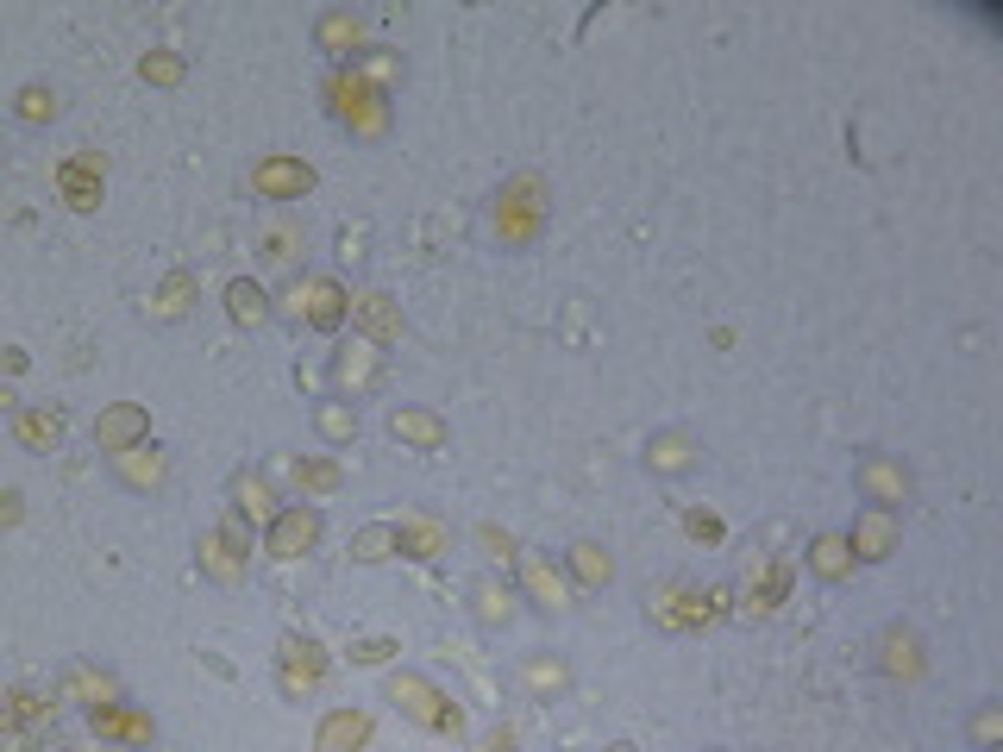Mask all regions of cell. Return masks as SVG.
Masks as SVG:
<instances>
[{
	"label": "cell",
	"mask_w": 1003,
	"mask_h": 752,
	"mask_svg": "<svg viewBox=\"0 0 1003 752\" xmlns=\"http://www.w3.org/2000/svg\"><path fill=\"white\" fill-rule=\"evenodd\" d=\"M571 571L596 590V583H608V577H615V565H608V551H602V546H590V539H583V546H571Z\"/></svg>",
	"instance_id": "cell-17"
},
{
	"label": "cell",
	"mask_w": 1003,
	"mask_h": 752,
	"mask_svg": "<svg viewBox=\"0 0 1003 752\" xmlns=\"http://www.w3.org/2000/svg\"><path fill=\"white\" fill-rule=\"evenodd\" d=\"M389 433H396V439H414V446H439V439H446V426L433 421V414H396Z\"/></svg>",
	"instance_id": "cell-18"
},
{
	"label": "cell",
	"mask_w": 1003,
	"mask_h": 752,
	"mask_svg": "<svg viewBox=\"0 0 1003 752\" xmlns=\"http://www.w3.org/2000/svg\"><path fill=\"white\" fill-rule=\"evenodd\" d=\"M57 433H63L57 414H20V439H25V446H57Z\"/></svg>",
	"instance_id": "cell-24"
},
{
	"label": "cell",
	"mask_w": 1003,
	"mask_h": 752,
	"mask_svg": "<svg viewBox=\"0 0 1003 752\" xmlns=\"http://www.w3.org/2000/svg\"><path fill=\"white\" fill-rule=\"evenodd\" d=\"M321 433L326 439H351V414L346 408H321Z\"/></svg>",
	"instance_id": "cell-30"
},
{
	"label": "cell",
	"mask_w": 1003,
	"mask_h": 752,
	"mask_svg": "<svg viewBox=\"0 0 1003 752\" xmlns=\"http://www.w3.org/2000/svg\"><path fill=\"white\" fill-rule=\"evenodd\" d=\"M176 75H182L176 57H145V82H176Z\"/></svg>",
	"instance_id": "cell-32"
},
{
	"label": "cell",
	"mask_w": 1003,
	"mask_h": 752,
	"mask_svg": "<svg viewBox=\"0 0 1003 752\" xmlns=\"http://www.w3.org/2000/svg\"><path fill=\"white\" fill-rule=\"evenodd\" d=\"M201 558H207V571L220 577V583H232V577H239V565L226 558V539H207V546H201Z\"/></svg>",
	"instance_id": "cell-28"
},
{
	"label": "cell",
	"mask_w": 1003,
	"mask_h": 752,
	"mask_svg": "<svg viewBox=\"0 0 1003 752\" xmlns=\"http://www.w3.org/2000/svg\"><path fill=\"white\" fill-rule=\"evenodd\" d=\"M533 683H540V690H546V683L558 690V683H565V671H558V665H533Z\"/></svg>",
	"instance_id": "cell-38"
},
{
	"label": "cell",
	"mask_w": 1003,
	"mask_h": 752,
	"mask_svg": "<svg viewBox=\"0 0 1003 752\" xmlns=\"http://www.w3.org/2000/svg\"><path fill=\"white\" fill-rule=\"evenodd\" d=\"M88 721H95L100 733H120V740H150V721H145V715H120V708H95Z\"/></svg>",
	"instance_id": "cell-20"
},
{
	"label": "cell",
	"mask_w": 1003,
	"mask_h": 752,
	"mask_svg": "<svg viewBox=\"0 0 1003 752\" xmlns=\"http://www.w3.org/2000/svg\"><path fill=\"white\" fill-rule=\"evenodd\" d=\"M396 546L414 551V558H433V551L446 546V533H439L433 521H414V526H396Z\"/></svg>",
	"instance_id": "cell-19"
},
{
	"label": "cell",
	"mask_w": 1003,
	"mask_h": 752,
	"mask_svg": "<svg viewBox=\"0 0 1003 752\" xmlns=\"http://www.w3.org/2000/svg\"><path fill=\"white\" fill-rule=\"evenodd\" d=\"M371 376H376V345L371 339H358V345L339 351V383H346V389H364Z\"/></svg>",
	"instance_id": "cell-16"
},
{
	"label": "cell",
	"mask_w": 1003,
	"mask_h": 752,
	"mask_svg": "<svg viewBox=\"0 0 1003 752\" xmlns=\"http://www.w3.org/2000/svg\"><path fill=\"white\" fill-rule=\"evenodd\" d=\"M646 464L652 471H690V464H697V439H690V433H658V439L646 446Z\"/></svg>",
	"instance_id": "cell-10"
},
{
	"label": "cell",
	"mask_w": 1003,
	"mask_h": 752,
	"mask_svg": "<svg viewBox=\"0 0 1003 752\" xmlns=\"http://www.w3.org/2000/svg\"><path fill=\"white\" fill-rule=\"evenodd\" d=\"M389 546H396V526H364V533H358V558H364V565L389 558Z\"/></svg>",
	"instance_id": "cell-26"
},
{
	"label": "cell",
	"mask_w": 1003,
	"mask_h": 752,
	"mask_svg": "<svg viewBox=\"0 0 1003 752\" xmlns=\"http://www.w3.org/2000/svg\"><path fill=\"white\" fill-rule=\"evenodd\" d=\"M326 95H333V113L339 120H358V132H383V107H371V88H364V75L358 70H339L326 82Z\"/></svg>",
	"instance_id": "cell-4"
},
{
	"label": "cell",
	"mask_w": 1003,
	"mask_h": 752,
	"mask_svg": "<svg viewBox=\"0 0 1003 752\" xmlns=\"http://www.w3.org/2000/svg\"><path fill=\"white\" fill-rule=\"evenodd\" d=\"M476 615H483V621H508V590H496V583H476Z\"/></svg>",
	"instance_id": "cell-27"
},
{
	"label": "cell",
	"mask_w": 1003,
	"mask_h": 752,
	"mask_svg": "<svg viewBox=\"0 0 1003 752\" xmlns=\"http://www.w3.org/2000/svg\"><path fill=\"white\" fill-rule=\"evenodd\" d=\"M226 314H232L239 326H257L264 314H270V301H264V289H257V282H245V276H239V282L226 289Z\"/></svg>",
	"instance_id": "cell-13"
},
{
	"label": "cell",
	"mask_w": 1003,
	"mask_h": 752,
	"mask_svg": "<svg viewBox=\"0 0 1003 752\" xmlns=\"http://www.w3.org/2000/svg\"><path fill=\"white\" fill-rule=\"evenodd\" d=\"M251 182H257V195H307L314 189V170L307 163H289V157H270V163H257L251 170Z\"/></svg>",
	"instance_id": "cell-6"
},
{
	"label": "cell",
	"mask_w": 1003,
	"mask_h": 752,
	"mask_svg": "<svg viewBox=\"0 0 1003 752\" xmlns=\"http://www.w3.org/2000/svg\"><path fill=\"white\" fill-rule=\"evenodd\" d=\"M690 533H697V539H722V521H715V514H690Z\"/></svg>",
	"instance_id": "cell-35"
},
{
	"label": "cell",
	"mask_w": 1003,
	"mask_h": 752,
	"mask_svg": "<svg viewBox=\"0 0 1003 752\" xmlns=\"http://www.w3.org/2000/svg\"><path fill=\"white\" fill-rule=\"evenodd\" d=\"M301 295H307V320H314V326H339V320H346V307H351L333 282H307Z\"/></svg>",
	"instance_id": "cell-14"
},
{
	"label": "cell",
	"mask_w": 1003,
	"mask_h": 752,
	"mask_svg": "<svg viewBox=\"0 0 1003 752\" xmlns=\"http://www.w3.org/2000/svg\"><path fill=\"white\" fill-rule=\"evenodd\" d=\"M389 696H396L421 727H433V733H458V727H464V721H458V708H451L433 683H421V677H389Z\"/></svg>",
	"instance_id": "cell-2"
},
{
	"label": "cell",
	"mask_w": 1003,
	"mask_h": 752,
	"mask_svg": "<svg viewBox=\"0 0 1003 752\" xmlns=\"http://www.w3.org/2000/svg\"><path fill=\"white\" fill-rule=\"evenodd\" d=\"M351 307H358V314L371 320V332H376V339H389V332H396V326H401L396 314H389V301H383V295H358V301H351Z\"/></svg>",
	"instance_id": "cell-23"
},
{
	"label": "cell",
	"mask_w": 1003,
	"mask_h": 752,
	"mask_svg": "<svg viewBox=\"0 0 1003 752\" xmlns=\"http://www.w3.org/2000/svg\"><path fill=\"white\" fill-rule=\"evenodd\" d=\"M371 733V721L364 715H326V727H321V740H314V752H351L358 740Z\"/></svg>",
	"instance_id": "cell-12"
},
{
	"label": "cell",
	"mask_w": 1003,
	"mask_h": 752,
	"mask_svg": "<svg viewBox=\"0 0 1003 752\" xmlns=\"http://www.w3.org/2000/svg\"><path fill=\"white\" fill-rule=\"evenodd\" d=\"M884 671L891 677H922V640L909 633V627H884Z\"/></svg>",
	"instance_id": "cell-8"
},
{
	"label": "cell",
	"mask_w": 1003,
	"mask_h": 752,
	"mask_svg": "<svg viewBox=\"0 0 1003 752\" xmlns=\"http://www.w3.org/2000/svg\"><path fill=\"white\" fill-rule=\"evenodd\" d=\"M608 752H633V747H608Z\"/></svg>",
	"instance_id": "cell-39"
},
{
	"label": "cell",
	"mask_w": 1003,
	"mask_h": 752,
	"mask_svg": "<svg viewBox=\"0 0 1003 752\" xmlns=\"http://www.w3.org/2000/svg\"><path fill=\"white\" fill-rule=\"evenodd\" d=\"M859 489H866V501H872V508H884V514H891V508H903V501H909V471H903V464H891L884 451H872V458L859 464Z\"/></svg>",
	"instance_id": "cell-3"
},
{
	"label": "cell",
	"mask_w": 1003,
	"mask_h": 752,
	"mask_svg": "<svg viewBox=\"0 0 1003 752\" xmlns=\"http://www.w3.org/2000/svg\"><path fill=\"white\" fill-rule=\"evenodd\" d=\"M50 113H57V100H50L45 88H25L20 95V120H50Z\"/></svg>",
	"instance_id": "cell-29"
},
{
	"label": "cell",
	"mask_w": 1003,
	"mask_h": 752,
	"mask_svg": "<svg viewBox=\"0 0 1003 752\" xmlns=\"http://www.w3.org/2000/svg\"><path fill=\"white\" fill-rule=\"evenodd\" d=\"M847 546L859 551V558H891V546H897V521H891L884 508H872L866 521L853 526V539H847Z\"/></svg>",
	"instance_id": "cell-9"
},
{
	"label": "cell",
	"mask_w": 1003,
	"mask_h": 752,
	"mask_svg": "<svg viewBox=\"0 0 1003 752\" xmlns=\"http://www.w3.org/2000/svg\"><path fill=\"white\" fill-rule=\"evenodd\" d=\"M182 295H189V276H176L170 289H164V314H182Z\"/></svg>",
	"instance_id": "cell-37"
},
{
	"label": "cell",
	"mask_w": 1003,
	"mask_h": 752,
	"mask_svg": "<svg viewBox=\"0 0 1003 752\" xmlns=\"http://www.w3.org/2000/svg\"><path fill=\"white\" fill-rule=\"evenodd\" d=\"M314 539H321V514H314V508H289V514L270 521V551L276 558H301Z\"/></svg>",
	"instance_id": "cell-5"
},
{
	"label": "cell",
	"mask_w": 1003,
	"mask_h": 752,
	"mask_svg": "<svg viewBox=\"0 0 1003 752\" xmlns=\"http://www.w3.org/2000/svg\"><path fill=\"white\" fill-rule=\"evenodd\" d=\"M540 232V182L521 175V182H508V195L496 201V239L502 245H527Z\"/></svg>",
	"instance_id": "cell-1"
},
{
	"label": "cell",
	"mask_w": 1003,
	"mask_h": 752,
	"mask_svg": "<svg viewBox=\"0 0 1003 752\" xmlns=\"http://www.w3.org/2000/svg\"><path fill=\"white\" fill-rule=\"evenodd\" d=\"M57 182H63L70 207H95V201H100V175H95V163H63V170H57Z\"/></svg>",
	"instance_id": "cell-15"
},
{
	"label": "cell",
	"mask_w": 1003,
	"mask_h": 752,
	"mask_svg": "<svg viewBox=\"0 0 1003 752\" xmlns=\"http://www.w3.org/2000/svg\"><path fill=\"white\" fill-rule=\"evenodd\" d=\"M521 577H527V590H533L540 608H565V583H558V571H552L540 551H527V558H521Z\"/></svg>",
	"instance_id": "cell-11"
},
{
	"label": "cell",
	"mask_w": 1003,
	"mask_h": 752,
	"mask_svg": "<svg viewBox=\"0 0 1003 752\" xmlns=\"http://www.w3.org/2000/svg\"><path fill=\"white\" fill-rule=\"evenodd\" d=\"M145 433V408H113V414H100L95 421V439H100V451H132V439Z\"/></svg>",
	"instance_id": "cell-7"
},
{
	"label": "cell",
	"mask_w": 1003,
	"mask_h": 752,
	"mask_svg": "<svg viewBox=\"0 0 1003 752\" xmlns=\"http://www.w3.org/2000/svg\"><path fill=\"white\" fill-rule=\"evenodd\" d=\"M847 565H853V546L841 539V533L815 539V571H822V577H847Z\"/></svg>",
	"instance_id": "cell-21"
},
{
	"label": "cell",
	"mask_w": 1003,
	"mask_h": 752,
	"mask_svg": "<svg viewBox=\"0 0 1003 752\" xmlns=\"http://www.w3.org/2000/svg\"><path fill=\"white\" fill-rule=\"evenodd\" d=\"M389 640H364V646H351V658H358V665H376V658H389Z\"/></svg>",
	"instance_id": "cell-34"
},
{
	"label": "cell",
	"mask_w": 1003,
	"mask_h": 752,
	"mask_svg": "<svg viewBox=\"0 0 1003 752\" xmlns=\"http://www.w3.org/2000/svg\"><path fill=\"white\" fill-rule=\"evenodd\" d=\"M295 476L307 483V489H333V483H339V471H333V464H295Z\"/></svg>",
	"instance_id": "cell-31"
},
{
	"label": "cell",
	"mask_w": 1003,
	"mask_h": 752,
	"mask_svg": "<svg viewBox=\"0 0 1003 752\" xmlns=\"http://www.w3.org/2000/svg\"><path fill=\"white\" fill-rule=\"evenodd\" d=\"M321 45L326 50H351V45H358V20H351V13H326V20H321Z\"/></svg>",
	"instance_id": "cell-22"
},
{
	"label": "cell",
	"mask_w": 1003,
	"mask_h": 752,
	"mask_svg": "<svg viewBox=\"0 0 1003 752\" xmlns=\"http://www.w3.org/2000/svg\"><path fill=\"white\" fill-rule=\"evenodd\" d=\"M364 70H371L376 82H396V75H401V63L389 57V50H376V57H364Z\"/></svg>",
	"instance_id": "cell-33"
},
{
	"label": "cell",
	"mask_w": 1003,
	"mask_h": 752,
	"mask_svg": "<svg viewBox=\"0 0 1003 752\" xmlns=\"http://www.w3.org/2000/svg\"><path fill=\"white\" fill-rule=\"evenodd\" d=\"M232 496H239V508H245V514H257V521L270 514V489H264L257 476H239V483H232Z\"/></svg>",
	"instance_id": "cell-25"
},
{
	"label": "cell",
	"mask_w": 1003,
	"mask_h": 752,
	"mask_svg": "<svg viewBox=\"0 0 1003 752\" xmlns=\"http://www.w3.org/2000/svg\"><path fill=\"white\" fill-rule=\"evenodd\" d=\"M991 733H998V708H984V715L972 721V740H978V747H991Z\"/></svg>",
	"instance_id": "cell-36"
}]
</instances>
